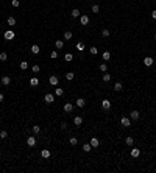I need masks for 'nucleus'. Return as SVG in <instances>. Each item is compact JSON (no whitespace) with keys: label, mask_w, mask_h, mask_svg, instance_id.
<instances>
[{"label":"nucleus","mask_w":156,"mask_h":173,"mask_svg":"<svg viewBox=\"0 0 156 173\" xmlns=\"http://www.w3.org/2000/svg\"><path fill=\"white\" fill-rule=\"evenodd\" d=\"M3 38H5L6 41H13V39L16 38V33L13 31V30H8V31H5V33H3Z\"/></svg>","instance_id":"f257e3e1"},{"label":"nucleus","mask_w":156,"mask_h":173,"mask_svg":"<svg viewBox=\"0 0 156 173\" xmlns=\"http://www.w3.org/2000/svg\"><path fill=\"white\" fill-rule=\"evenodd\" d=\"M120 123H122V126L128 128V126H131V120H130L128 117H122V119H120Z\"/></svg>","instance_id":"f03ea898"},{"label":"nucleus","mask_w":156,"mask_h":173,"mask_svg":"<svg viewBox=\"0 0 156 173\" xmlns=\"http://www.w3.org/2000/svg\"><path fill=\"white\" fill-rule=\"evenodd\" d=\"M102 108H103L105 111H109V109H111V101H109V100H103V101H102Z\"/></svg>","instance_id":"7ed1b4c3"},{"label":"nucleus","mask_w":156,"mask_h":173,"mask_svg":"<svg viewBox=\"0 0 156 173\" xmlns=\"http://www.w3.org/2000/svg\"><path fill=\"white\" fill-rule=\"evenodd\" d=\"M0 83H2L3 86H8L9 83H11V78H9L8 75H3V76H2V81H0Z\"/></svg>","instance_id":"20e7f679"},{"label":"nucleus","mask_w":156,"mask_h":173,"mask_svg":"<svg viewBox=\"0 0 156 173\" xmlns=\"http://www.w3.org/2000/svg\"><path fill=\"white\" fill-rule=\"evenodd\" d=\"M98 145H100V140H98L97 137H91V147L92 148H97Z\"/></svg>","instance_id":"39448f33"},{"label":"nucleus","mask_w":156,"mask_h":173,"mask_svg":"<svg viewBox=\"0 0 156 173\" xmlns=\"http://www.w3.org/2000/svg\"><path fill=\"white\" fill-rule=\"evenodd\" d=\"M44 101H45V103H53V101H55V97H53V94H45Z\"/></svg>","instance_id":"423d86ee"},{"label":"nucleus","mask_w":156,"mask_h":173,"mask_svg":"<svg viewBox=\"0 0 156 173\" xmlns=\"http://www.w3.org/2000/svg\"><path fill=\"white\" fill-rule=\"evenodd\" d=\"M58 81H59V80H58V76H56V75H52L50 78H48V83H50L52 86H56V84H58Z\"/></svg>","instance_id":"0eeeda50"},{"label":"nucleus","mask_w":156,"mask_h":173,"mask_svg":"<svg viewBox=\"0 0 156 173\" xmlns=\"http://www.w3.org/2000/svg\"><path fill=\"white\" fill-rule=\"evenodd\" d=\"M130 117H131V120H139L141 114H139V111H131L130 112Z\"/></svg>","instance_id":"6e6552de"},{"label":"nucleus","mask_w":156,"mask_h":173,"mask_svg":"<svg viewBox=\"0 0 156 173\" xmlns=\"http://www.w3.org/2000/svg\"><path fill=\"white\" fill-rule=\"evenodd\" d=\"M144 66H147V67H150V66H153V58H150V56H147V58H144Z\"/></svg>","instance_id":"1a4fd4ad"},{"label":"nucleus","mask_w":156,"mask_h":173,"mask_svg":"<svg viewBox=\"0 0 156 173\" xmlns=\"http://www.w3.org/2000/svg\"><path fill=\"white\" fill-rule=\"evenodd\" d=\"M27 145H28V147H34L36 145V137H27Z\"/></svg>","instance_id":"9d476101"},{"label":"nucleus","mask_w":156,"mask_h":173,"mask_svg":"<svg viewBox=\"0 0 156 173\" xmlns=\"http://www.w3.org/2000/svg\"><path fill=\"white\" fill-rule=\"evenodd\" d=\"M50 154H52L50 150H41V156H42L44 159H48V158H50Z\"/></svg>","instance_id":"9b49d317"},{"label":"nucleus","mask_w":156,"mask_h":173,"mask_svg":"<svg viewBox=\"0 0 156 173\" xmlns=\"http://www.w3.org/2000/svg\"><path fill=\"white\" fill-rule=\"evenodd\" d=\"M75 105H77L78 108H84V105H86V100H84V98H78L77 101H75Z\"/></svg>","instance_id":"f8f14e48"},{"label":"nucleus","mask_w":156,"mask_h":173,"mask_svg":"<svg viewBox=\"0 0 156 173\" xmlns=\"http://www.w3.org/2000/svg\"><path fill=\"white\" fill-rule=\"evenodd\" d=\"M64 111L66 112H72L74 111V105H72V103H66L64 105Z\"/></svg>","instance_id":"ddd939ff"},{"label":"nucleus","mask_w":156,"mask_h":173,"mask_svg":"<svg viewBox=\"0 0 156 173\" xmlns=\"http://www.w3.org/2000/svg\"><path fill=\"white\" fill-rule=\"evenodd\" d=\"M131 156L133 158H139V156H141V150L139 148H133L131 150Z\"/></svg>","instance_id":"4468645a"},{"label":"nucleus","mask_w":156,"mask_h":173,"mask_svg":"<svg viewBox=\"0 0 156 173\" xmlns=\"http://www.w3.org/2000/svg\"><path fill=\"white\" fill-rule=\"evenodd\" d=\"M38 84H39V80L36 78V76H33V78L30 80V86H33V87H36Z\"/></svg>","instance_id":"2eb2a0df"},{"label":"nucleus","mask_w":156,"mask_h":173,"mask_svg":"<svg viewBox=\"0 0 156 173\" xmlns=\"http://www.w3.org/2000/svg\"><path fill=\"white\" fill-rule=\"evenodd\" d=\"M80 22H81V25H88L89 24V17L88 16H81V17H80Z\"/></svg>","instance_id":"dca6fc26"},{"label":"nucleus","mask_w":156,"mask_h":173,"mask_svg":"<svg viewBox=\"0 0 156 173\" xmlns=\"http://www.w3.org/2000/svg\"><path fill=\"white\" fill-rule=\"evenodd\" d=\"M39 52H41V48H39V45H31V53H33V55H38V53Z\"/></svg>","instance_id":"f3484780"},{"label":"nucleus","mask_w":156,"mask_h":173,"mask_svg":"<svg viewBox=\"0 0 156 173\" xmlns=\"http://www.w3.org/2000/svg\"><path fill=\"white\" fill-rule=\"evenodd\" d=\"M6 22H8V25H9V27H14V25H16V17L9 16V17H8V20H6Z\"/></svg>","instance_id":"a211bd4d"},{"label":"nucleus","mask_w":156,"mask_h":173,"mask_svg":"<svg viewBox=\"0 0 156 173\" xmlns=\"http://www.w3.org/2000/svg\"><path fill=\"white\" fill-rule=\"evenodd\" d=\"M74 123H75V125H77V126H80V125H81V123H83V119H81V117H80V115H77V117H75V119H74Z\"/></svg>","instance_id":"6ab92c4d"},{"label":"nucleus","mask_w":156,"mask_h":173,"mask_svg":"<svg viewBox=\"0 0 156 173\" xmlns=\"http://www.w3.org/2000/svg\"><path fill=\"white\" fill-rule=\"evenodd\" d=\"M72 59H74V55H72V53H66V55H64V61L70 62Z\"/></svg>","instance_id":"aec40b11"},{"label":"nucleus","mask_w":156,"mask_h":173,"mask_svg":"<svg viewBox=\"0 0 156 173\" xmlns=\"http://www.w3.org/2000/svg\"><path fill=\"white\" fill-rule=\"evenodd\" d=\"M122 89H123V86H122V83H115V84H114V91H115V92H120Z\"/></svg>","instance_id":"412c9836"},{"label":"nucleus","mask_w":156,"mask_h":173,"mask_svg":"<svg viewBox=\"0 0 156 173\" xmlns=\"http://www.w3.org/2000/svg\"><path fill=\"white\" fill-rule=\"evenodd\" d=\"M70 16H72V17H75V19H77V17H80V11H78L77 8H75V9H72V11H70Z\"/></svg>","instance_id":"4be33fe9"},{"label":"nucleus","mask_w":156,"mask_h":173,"mask_svg":"<svg viewBox=\"0 0 156 173\" xmlns=\"http://www.w3.org/2000/svg\"><path fill=\"white\" fill-rule=\"evenodd\" d=\"M74 78H75V73H74V72H67V73H66V80H69V81H72Z\"/></svg>","instance_id":"5701e85b"},{"label":"nucleus","mask_w":156,"mask_h":173,"mask_svg":"<svg viewBox=\"0 0 156 173\" xmlns=\"http://www.w3.org/2000/svg\"><path fill=\"white\" fill-rule=\"evenodd\" d=\"M125 144H127L128 147H131V145L134 144V139H133V137H127V139H125Z\"/></svg>","instance_id":"b1692460"},{"label":"nucleus","mask_w":156,"mask_h":173,"mask_svg":"<svg viewBox=\"0 0 156 173\" xmlns=\"http://www.w3.org/2000/svg\"><path fill=\"white\" fill-rule=\"evenodd\" d=\"M72 36H74V34H72V31H66L64 33V39H66V41H70Z\"/></svg>","instance_id":"393cba45"},{"label":"nucleus","mask_w":156,"mask_h":173,"mask_svg":"<svg viewBox=\"0 0 156 173\" xmlns=\"http://www.w3.org/2000/svg\"><path fill=\"white\" fill-rule=\"evenodd\" d=\"M55 47L58 48V50H61L62 47H64V42H62V41H56L55 42Z\"/></svg>","instance_id":"a878e982"},{"label":"nucleus","mask_w":156,"mask_h":173,"mask_svg":"<svg viewBox=\"0 0 156 173\" xmlns=\"http://www.w3.org/2000/svg\"><path fill=\"white\" fill-rule=\"evenodd\" d=\"M98 69H100V70H102V72H103V73H105V72L108 70V66H106V62H102V64L98 66Z\"/></svg>","instance_id":"bb28decb"},{"label":"nucleus","mask_w":156,"mask_h":173,"mask_svg":"<svg viewBox=\"0 0 156 173\" xmlns=\"http://www.w3.org/2000/svg\"><path fill=\"white\" fill-rule=\"evenodd\" d=\"M92 150V147H91V144H84L83 145V151H86V153H89Z\"/></svg>","instance_id":"cd10ccee"},{"label":"nucleus","mask_w":156,"mask_h":173,"mask_svg":"<svg viewBox=\"0 0 156 173\" xmlns=\"http://www.w3.org/2000/svg\"><path fill=\"white\" fill-rule=\"evenodd\" d=\"M111 59V53L109 52H103V61H109Z\"/></svg>","instance_id":"c85d7f7f"},{"label":"nucleus","mask_w":156,"mask_h":173,"mask_svg":"<svg viewBox=\"0 0 156 173\" xmlns=\"http://www.w3.org/2000/svg\"><path fill=\"white\" fill-rule=\"evenodd\" d=\"M33 133H34V134H39V133H41V126L34 125V126H33Z\"/></svg>","instance_id":"c756f323"},{"label":"nucleus","mask_w":156,"mask_h":173,"mask_svg":"<svg viewBox=\"0 0 156 173\" xmlns=\"http://www.w3.org/2000/svg\"><path fill=\"white\" fill-rule=\"evenodd\" d=\"M20 69H22V70H27V69H28V62H27V61H22V62H20Z\"/></svg>","instance_id":"7c9ffc66"},{"label":"nucleus","mask_w":156,"mask_h":173,"mask_svg":"<svg viewBox=\"0 0 156 173\" xmlns=\"http://www.w3.org/2000/svg\"><path fill=\"white\" fill-rule=\"evenodd\" d=\"M6 59H8V55H6L5 52H2L0 53V61H6Z\"/></svg>","instance_id":"2f4dec72"},{"label":"nucleus","mask_w":156,"mask_h":173,"mask_svg":"<svg viewBox=\"0 0 156 173\" xmlns=\"http://www.w3.org/2000/svg\"><path fill=\"white\" fill-rule=\"evenodd\" d=\"M77 50L78 52H83V50H84V44H83V42H78L77 44Z\"/></svg>","instance_id":"473e14b6"},{"label":"nucleus","mask_w":156,"mask_h":173,"mask_svg":"<svg viewBox=\"0 0 156 173\" xmlns=\"http://www.w3.org/2000/svg\"><path fill=\"white\" fill-rule=\"evenodd\" d=\"M55 94H56V95H58V97H61V95H62V94H64V89H61V87H58V89H56V91H55Z\"/></svg>","instance_id":"72a5a7b5"},{"label":"nucleus","mask_w":156,"mask_h":173,"mask_svg":"<svg viewBox=\"0 0 156 173\" xmlns=\"http://www.w3.org/2000/svg\"><path fill=\"white\" fill-rule=\"evenodd\" d=\"M102 36H103V38H109V30H102Z\"/></svg>","instance_id":"f704fd0d"},{"label":"nucleus","mask_w":156,"mask_h":173,"mask_svg":"<svg viewBox=\"0 0 156 173\" xmlns=\"http://www.w3.org/2000/svg\"><path fill=\"white\" fill-rule=\"evenodd\" d=\"M89 52H91V55H97V53H98V48H97V47H91V48H89Z\"/></svg>","instance_id":"c9c22d12"},{"label":"nucleus","mask_w":156,"mask_h":173,"mask_svg":"<svg viewBox=\"0 0 156 173\" xmlns=\"http://www.w3.org/2000/svg\"><path fill=\"white\" fill-rule=\"evenodd\" d=\"M8 137V133L5 131V129H3V131H0V139H6Z\"/></svg>","instance_id":"e433bc0d"},{"label":"nucleus","mask_w":156,"mask_h":173,"mask_svg":"<svg viewBox=\"0 0 156 173\" xmlns=\"http://www.w3.org/2000/svg\"><path fill=\"white\" fill-rule=\"evenodd\" d=\"M109 80H111V75H108V73L105 72V73H103V81H105V83H108Z\"/></svg>","instance_id":"4c0bfd02"},{"label":"nucleus","mask_w":156,"mask_h":173,"mask_svg":"<svg viewBox=\"0 0 156 173\" xmlns=\"http://www.w3.org/2000/svg\"><path fill=\"white\" fill-rule=\"evenodd\" d=\"M50 58H52V59H56V58H58V52H56V50H53V52L50 53Z\"/></svg>","instance_id":"58836bf2"},{"label":"nucleus","mask_w":156,"mask_h":173,"mask_svg":"<svg viewBox=\"0 0 156 173\" xmlns=\"http://www.w3.org/2000/svg\"><path fill=\"white\" fill-rule=\"evenodd\" d=\"M69 142H70V145H77L78 144V139L77 137H70V140H69Z\"/></svg>","instance_id":"ea45409f"},{"label":"nucleus","mask_w":156,"mask_h":173,"mask_svg":"<svg viewBox=\"0 0 156 173\" xmlns=\"http://www.w3.org/2000/svg\"><path fill=\"white\" fill-rule=\"evenodd\" d=\"M39 70H41V67H39L38 64H34V66H33V72H34V73H39Z\"/></svg>","instance_id":"a19ab883"},{"label":"nucleus","mask_w":156,"mask_h":173,"mask_svg":"<svg viewBox=\"0 0 156 173\" xmlns=\"http://www.w3.org/2000/svg\"><path fill=\"white\" fill-rule=\"evenodd\" d=\"M11 5L14 6V8H17V6L20 5V2H19V0H13V2H11Z\"/></svg>","instance_id":"79ce46f5"},{"label":"nucleus","mask_w":156,"mask_h":173,"mask_svg":"<svg viewBox=\"0 0 156 173\" xmlns=\"http://www.w3.org/2000/svg\"><path fill=\"white\" fill-rule=\"evenodd\" d=\"M98 11H100V6H98V5H94V6H92V13H98Z\"/></svg>","instance_id":"37998d69"},{"label":"nucleus","mask_w":156,"mask_h":173,"mask_svg":"<svg viewBox=\"0 0 156 173\" xmlns=\"http://www.w3.org/2000/svg\"><path fill=\"white\" fill-rule=\"evenodd\" d=\"M66 128H67V123H66V122H62V123H61V129H66Z\"/></svg>","instance_id":"c03bdc74"},{"label":"nucleus","mask_w":156,"mask_h":173,"mask_svg":"<svg viewBox=\"0 0 156 173\" xmlns=\"http://www.w3.org/2000/svg\"><path fill=\"white\" fill-rule=\"evenodd\" d=\"M151 17H153V19H155V20H156V9H155V11H153V13H151Z\"/></svg>","instance_id":"a18cd8bd"},{"label":"nucleus","mask_w":156,"mask_h":173,"mask_svg":"<svg viewBox=\"0 0 156 173\" xmlns=\"http://www.w3.org/2000/svg\"><path fill=\"white\" fill-rule=\"evenodd\" d=\"M3 101V94H0V103Z\"/></svg>","instance_id":"49530a36"},{"label":"nucleus","mask_w":156,"mask_h":173,"mask_svg":"<svg viewBox=\"0 0 156 173\" xmlns=\"http://www.w3.org/2000/svg\"><path fill=\"white\" fill-rule=\"evenodd\" d=\"M155 39H156V33H155Z\"/></svg>","instance_id":"de8ad7c7"}]
</instances>
